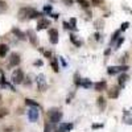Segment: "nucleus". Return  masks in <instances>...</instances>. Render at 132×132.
I'll list each match as a JSON object with an SVG mask.
<instances>
[{"mask_svg":"<svg viewBox=\"0 0 132 132\" xmlns=\"http://www.w3.org/2000/svg\"><path fill=\"white\" fill-rule=\"evenodd\" d=\"M38 16H41V13L37 12V11L35 8H32V7H24V8H21L19 11V19H21V20H25V19H37Z\"/></svg>","mask_w":132,"mask_h":132,"instance_id":"1","label":"nucleus"},{"mask_svg":"<svg viewBox=\"0 0 132 132\" xmlns=\"http://www.w3.org/2000/svg\"><path fill=\"white\" fill-rule=\"evenodd\" d=\"M48 118H49V122L50 123H53V124H57L60 120H61V118H62V112L60 111V110H50V111L48 112Z\"/></svg>","mask_w":132,"mask_h":132,"instance_id":"2","label":"nucleus"},{"mask_svg":"<svg viewBox=\"0 0 132 132\" xmlns=\"http://www.w3.org/2000/svg\"><path fill=\"white\" fill-rule=\"evenodd\" d=\"M23 81H24V73H23V70H21V69L13 70V73H12V82L15 85H19V83H23Z\"/></svg>","mask_w":132,"mask_h":132,"instance_id":"3","label":"nucleus"},{"mask_svg":"<svg viewBox=\"0 0 132 132\" xmlns=\"http://www.w3.org/2000/svg\"><path fill=\"white\" fill-rule=\"evenodd\" d=\"M128 66L123 65V66H110L107 69V73L110 75H114V74H118V73H122V71H127Z\"/></svg>","mask_w":132,"mask_h":132,"instance_id":"4","label":"nucleus"},{"mask_svg":"<svg viewBox=\"0 0 132 132\" xmlns=\"http://www.w3.org/2000/svg\"><path fill=\"white\" fill-rule=\"evenodd\" d=\"M48 36H49V41L52 44H57L58 42V30L57 29H49L48 32Z\"/></svg>","mask_w":132,"mask_h":132,"instance_id":"5","label":"nucleus"},{"mask_svg":"<svg viewBox=\"0 0 132 132\" xmlns=\"http://www.w3.org/2000/svg\"><path fill=\"white\" fill-rule=\"evenodd\" d=\"M20 56H19V53H12L11 54V57H9V66H12V68H15V66H17L20 63Z\"/></svg>","mask_w":132,"mask_h":132,"instance_id":"6","label":"nucleus"},{"mask_svg":"<svg viewBox=\"0 0 132 132\" xmlns=\"http://www.w3.org/2000/svg\"><path fill=\"white\" fill-rule=\"evenodd\" d=\"M28 118H29L30 122H37V120H38V111H37V107H35V108L32 107V108L29 110Z\"/></svg>","mask_w":132,"mask_h":132,"instance_id":"7","label":"nucleus"},{"mask_svg":"<svg viewBox=\"0 0 132 132\" xmlns=\"http://www.w3.org/2000/svg\"><path fill=\"white\" fill-rule=\"evenodd\" d=\"M48 27H50V20H48V19H40L38 20V23H37V29L38 30H42V29H45Z\"/></svg>","mask_w":132,"mask_h":132,"instance_id":"8","label":"nucleus"},{"mask_svg":"<svg viewBox=\"0 0 132 132\" xmlns=\"http://www.w3.org/2000/svg\"><path fill=\"white\" fill-rule=\"evenodd\" d=\"M71 129H73V124L71 123H62V124H60L57 132H69Z\"/></svg>","mask_w":132,"mask_h":132,"instance_id":"9","label":"nucleus"},{"mask_svg":"<svg viewBox=\"0 0 132 132\" xmlns=\"http://www.w3.org/2000/svg\"><path fill=\"white\" fill-rule=\"evenodd\" d=\"M27 35L29 36L30 42H32L35 46H37V45H38V38H37V35H36V33L33 32V30H28V32H27Z\"/></svg>","mask_w":132,"mask_h":132,"instance_id":"10","label":"nucleus"},{"mask_svg":"<svg viewBox=\"0 0 132 132\" xmlns=\"http://www.w3.org/2000/svg\"><path fill=\"white\" fill-rule=\"evenodd\" d=\"M37 86H38L40 91H44V89H45V77L44 75H38L37 77Z\"/></svg>","mask_w":132,"mask_h":132,"instance_id":"11","label":"nucleus"},{"mask_svg":"<svg viewBox=\"0 0 132 132\" xmlns=\"http://www.w3.org/2000/svg\"><path fill=\"white\" fill-rule=\"evenodd\" d=\"M94 87H95L96 91H103V90H106L107 83H106V81H101V82H96V83L94 85Z\"/></svg>","mask_w":132,"mask_h":132,"instance_id":"12","label":"nucleus"},{"mask_svg":"<svg viewBox=\"0 0 132 132\" xmlns=\"http://www.w3.org/2000/svg\"><path fill=\"white\" fill-rule=\"evenodd\" d=\"M12 33H13L17 38H20V40H25V38H27V37H25V33L21 32V30L17 29V28H13V29H12Z\"/></svg>","mask_w":132,"mask_h":132,"instance_id":"13","label":"nucleus"},{"mask_svg":"<svg viewBox=\"0 0 132 132\" xmlns=\"http://www.w3.org/2000/svg\"><path fill=\"white\" fill-rule=\"evenodd\" d=\"M78 86H82V87H85V89H89V87L93 86V83H91L90 79H79Z\"/></svg>","mask_w":132,"mask_h":132,"instance_id":"14","label":"nucleus"},{"mask_svg":"<svg viewBox=\"0 0 132 132\" xmlns=\"http://www.w3.org/2000/svg\"><path fill=\"white\" fill-rule=\"evenodd\" d=\"M8 45H5V44H0V57H5L7 53H8Z\"/></svg>","mask_w":132,"mask_h":132,"instance_id":"15","label":"nucleus"},{"mask_svg":"<svg viewBox=\"0 0 132 132\" xmlns=\"http://www.w3.org/2000/svg\"><path fill=\"white\" fill-rule=\"evenodd\" d=\"M108 96L112 98V99L118 98V96H119V89H118V87H112V89L108 91Z\"/></svg>","mask_w":132,"mask_h":132,"instance_id":"16","label":"nucleus"},{"mask_svg":"<svg viewBox=\"0 0 132 132\" xmlns=\"http://www.w3.org/2000/svg\"><path fill=\"white\" fill-rule=\"evenodd\" d=\"M127 81H128V75H127V74H122V75L119 77V85L122 86V87L126 85Z\"/></svg>","mask_w":132,"mask_h":132,"instance_id":"17","label":"nucleus"},{"mask_svg":"<svg viewBox=\"0 0 132 132\" xmlns=\"http://www.w3.org/2000/svg\"><path fill=\"white\" fill-rule=\"evenodd\" d=\"M70 41H71V42L74 44L75 46H78V48H79V46L82 45V42H81V41H79L78 38H77V37H75L74 35H70Z\"/></svg>","mask_w":132,"mask_h":132,"instance_id":"18","label":"nucleus"},{"mask_svg":"<svg viewBox=\"0 0 132 132\" xmlns=\"http://www.w3.org/2000/svg\"><path fill=\"white\" fill-rule=\"evenodd\" d=\"M25 104H28V106H30V107H40V104L37 103V102H35V101H32V99H25Z\"/></svg>","mask_w":132,"mask_h":132,"instance_id":"19","label":"nucleus"},{"mask_svg":"<svg viewBox=\"0 0 132 132\" xmlns=\"http://www.w3.org/2000/svg\"><path fill=\"white\" fill-rule=\"evenodd\" d=\"M77 3H78L82 8H89L90 7V4H89V2H87V0H75Z\"/></svg>","mask_w":132,"mask_h":132,"instance_id":"20","label":"nucleus"},{"mask_svg":"<svg viewBox=\"0 0 132 132\" xmlns=\"http://www.w3.org/2000/svg\"><path fill=\"white\" fill-rule=\"evenodd\" d=\"M52 68H53V70L56 71V73H58V62H57V60L54 58V60H52Z\"/></svg>","mask_w":132,"mask_h":132,"instance_id":"21","label":"nucleus"},{"mask_svg":"<svg viewBox=\"0 0 132 132\" xmlns=\"http://www.w3.org/2000/svg\"><path fill=\"white\" fill-rule=\"evenodd\" d=\"M119 35H120V29H119V30H116V32L114 33V36H112V38H111V44H114V42L119 38Z\"/></svg>","mask_w":132,"mask_h":132,"instance_id":"22","label":"nucleus"},{"mask_svg":"<svg viewBox=\"0 0 132 132\" xmlns=\"http://www.w3.org/2000/svg\"><path fill=\"white\" fill-rule=\"evenodd\" d=\"M98 104H99V107H101L102 110L104 108V106H106V102H104V99H103L102 96H101V98L98 99Z\"/></svg>","mask_w":132,"mask_h":132,"instance_id":"23","label":"nucleus"},{"mask_svg":"<svg viewBox=\"0 0 132 132\" xmlns=\"http://www.w3.org/2000/svg\"><path fill=\"white\" fill-rule=\"evenodd\" d=\"M124 42V37H119V40H118V42H116V45H115V48H119L122 44Z\"/></svg>","mask_w":132,"mask_h":132,"instance_id":"24","label":"nucleus"},{"mask_svg":"<svg viewBox=\"0 0 132 132\" xmlns=\"http://www.w3.org/2000/svg\"><path fill=\"white\" fill-rule=\"evenodd\" d=\"M69 24H70V27H71V28H73V30H74V29H75V25H77V20L73 17V19L70 20V23H69Z\"/></svg>","mask_w":132,"mask_h":132,"instance_id":"25","label":"nucleus"},{"mask_svg":"<svg viewBox=\"0 0 132 132\" xmlns=\"http://www.w3.org/2000/svg\"><path fill=\"white\" fill-rule=\"evenodd\" d=\"M41 52L44 53V56H45V57L52 58V53H50V52H48V50H44V49H41Z\"/></svg>","mask_w":132,"mask_h":132,"instance_id":"26","label":"nucleus"},{"mask_svg":"<svg viewBox=\"0 0 132 132\" xmlns=\"http://www.w3.org/2000/svg\"><path fill=\"white\" fill-rule=\"evenodd\" d=\"M128 27H129V23H123V24H122V27H120V32L126 30V29H127Z\"/></svg>","mask_w":132,"mask_h":132,"instance_id":"27","label":"nucleus"},{"mask_svg":"<svg viewBox=\"0 0 132 132\" xmlns=\"http://www.w3.org/2000/svg\"><path fill=\"white\" fill-rule=\"evenodd\" d=\"M91 2H93V4L96 7V5H101V4L103 3V0H91Z\"/></svg>","mask_w":132,"mask_h":132,"instance_id":"28","label":"nucleus"},{"mask_svg":"<svg viewBox=\"0 0 132 132\" xmlns=\"http://www.w3.org/2000/svg\"><path fill=\"white\" fill-rule=\"evenodd\" d=\"M63 28H66V29H70V30H73V28L70 27V24L68 23V21H63Z\"/></svg>","mask_w":132,"mask_h":132,"instance_id":"29","label":"nucleus"},{"mask_svg":"<svg viewBox=\"0 0 132 132\" xmlns=\"http://www.w3.org/2000/svg\"><path fill=\"white\" fill-rule=\"evenodd\" d=\"M7 114H8L7 110H0V118H2V116H5Z\"/></svg>","mask_w":132,"mask_h":132,"instance_id":"30","label":"nucleus"},{"mask_svg":"<svg viewBox=\"0 0 132 132\" xmlns=\"http://www.w3.org/2000/svg\"><path fill=\"white\" fill-rule=\"evenodd\" d=\"M52 11V5H46V7H44V12H50Z\"/></svg>","mask_w":132,"mask_h":132,"instance_id":"31","label":"nucleus"},{"mask_svg":"<svg viewBox=\"0 0 132 132\" xmlns=\"http://www.w3.org/2000/svg\"><path fill=\"white\" fill-rule=\"evenodd\" d=\"M62 2L66 4V5H71L73 4V2H74V0H62Z\"/></svg>","mask_w":132,"mask_h":132,"instance_id":"32","label":"nucleus"},{"mask_svg":"<svg viewBox=\"0 0 132 132\" xmlns=\"http://www.w3.org/2000/svg\"><path fill=\"white\" fill-rule=\"evenodd\" d=\"M102 127H103L102 124H93V128H94V129H95V128H102Z\"/></svg>","mask_w":132,"mask_h":132,"instance_id":"33","label":"nucleus"},{"mask_svg":"<svg viewBox=\"0 0 132 132\" xmlns=\"http://www.w3.org/2000/svg\"><path fill=\"white\" fill-rule=\"evenodd\" d=\"M45 132H50V127H49V124L45 126Z\"/></svg>","mask_w":132,"mask_h":132,"instance_id":"34","label":"nucleus"},{"mask_svg":"<svg viewBox=\"0 0 132 132\" xmlns=\"http://www.w3.org/2000/svg\"><path fill=\"white\" fill-rule=\"evenodd\" d=\"M35 65H36V66H40V65H42V61H36Z\"/></svg>","mask_w":132,"mask_h":132,"instance_id":"35","label":"nucleus"},{"mask_svg":"<svg viewBox=\"0 0 132 132\" xmlns=\"http://www.w3.org/2000/svg\"><path fill=\"white\" fill-rule=\"evenodd\" d=\"M110 52H111V50H110V49H107V50L104 52V54H106V56H107V54H110Z\"/></svg>","mask_w":132,"mask_h":132,"instance_id":"36","label":"nucleus"},{"mask_svg":"<svg viewBox=\"0 0 132 132\" xmlns=\"http://www.w3.org/2000/svg\"><path fill=\"white\" fill-rule=\"evenodd\" d=\"M0 103H2V95H0Z\"/></svg>","mask_w":132,"mask_h":132,"instance_id":"37","label":"nucleus"}]
</instances>
